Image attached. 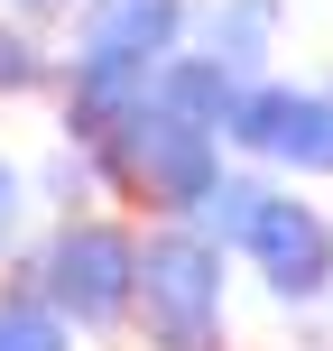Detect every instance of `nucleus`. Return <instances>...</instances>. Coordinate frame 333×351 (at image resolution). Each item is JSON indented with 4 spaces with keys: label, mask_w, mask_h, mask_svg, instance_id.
<instances>
[{
    "label": "nucleus",
    "mask_w": 333,
    "mask_h": 351,
    "mask_svg": "<svg viewBox=\"0 0 333 351\" xmlns=\"http://www.w3.org/2000/svg\"><path fill=\"white\" fill-rule=\"evenodd\" d=\"M241 93H250L241 74L213 65V56H194V47H176L167 65H158V102H167V111H185V121H204V130H231Z\"/></svg>",
    "instance_id": "8"
},
{
    "label": "nucleus",
    "mask_w": 333,
    "mask_h": 351,
    "mask_svg": "<svg viewBox=\"0 0 333 351\" xmlns=\"http://www.w3.org/2000/svg\"><path fill=\"white\" fill-rule=\"evenodd\" d=\"M268 194H278L268 176H250V167H222V176H213V194H204V204L185 213V222L204 231V241H222L231 259H241V241H250V222L268 213Z\"/></svg>",
    "instance_id": "9"
},
{
    "label": "nucleus",
    "mask_w": 333,
    "mask_h": 351,
    "mask_svg": "<svg viewBox=\"0 0 333 351\" xmlns=\"http://www.w3.org/2000/svg\"><path fill=\"white\" fill-rule=\"evenodd\" d=\"M222 148H231L222 130L185 121V111H167V102H139L93 158H102V185L121 194V204H139L148 222H185L213 194V176H222Z\"/></svg>",
    "instance_id": "2"
},
{
    "label": "nucleus",
    "mask_w": 333,
    "mask_h": 351,
    "mask_svg": "<svg viewBox=\"0 0 333 351\" xmlns=\"http://www.w3.org/2000/svg\"><path fill=\"white\" fill-rule=\"evenodd\" d=\"M28 287H37L84 342L130 333V305H139V231L102 222V213H65V222L37 241Z\"/></svg>",
    "instance_id": "3"
},
{
    "label": "nucleus",
    "mask_w": 333,
    "mask_h": 351,
    "mask_svg": "<svg viewBox=\"0 0 333 351\" xmlns=\"http://www.w3.org/2000/svg\"><path fill=\"white\" fill-rule=\"evenodd\" d=\"M194 28V0H84L74 10V56H139L167 65Z\"/></svg>",
    "instance_id": "6"
},
{
    "label": "nucleus",
    "mask_w": 333,
    "mask_h": 351,
    "mask_svg": "<svg viewBox=\"0 0 333 351\" xmlns=\"http://www.w3.org/2000/svg\"><path fill=\"white\" fill-rule=\"evenodd\" d=\"M278 28H287V0H194V56L231 65L241 84H260L268 56H278Z\"/></svg>",
    "instance_id": "7"
},
{
    "label": "nucleus",
    "mask_w": 333,
    "mask_h": 351,
    "mask_svg": "<svg viewBox=\"0 0 333 351\" xmlns=\"http://www.w3.org/2000/svg\"><path fill=\"white\" fill-rule=\"evenodd\" d=\"M241 158L287 167V176H333V84H287V74H260L241 93L222 130Z\"/></svg>",
    "instance_id": "4"
},
{
    "label": "nucleus",
    "mask_w": 333,
    "mask_h": 351,
    "mask_svg": "<svg viewBox=\"0 0 333 351\" xmlns=\"http://www.w3.org/2000/svg\"><path fill=\"white\" fill-rule=\"evenodd\" d=\"M19 231H28V176L0 158V259L19 250Z\"/></svg>",
    "instance_id": "12"
},
{
    "label": "nucleus",
    "mask_w": 333,
    "mask_h": 351,
    "mask_svg": "<svg viewBox=\"0 0 333 351\" xmlns=\"http://www.w3.org/2000/svg\"><path fill=\"white\" fill-rule=\"evenodd\" d=\"M74 342L84 333H74L37 287H0V351H74Z\"/></svg>",
    "instance_id": "10"
},
{
    "label": "nucleus",
    "mask_w": 333,
    "mask_h": 351,
    "mask_svg": "<svg viewBox=\"0 0 333 351\" xmlns=\"http://www.w3.org/2000/svg\"><path fill=\"white\" fill-rule=\"evenodd\" d=\"M47 84V47H37L19 19H0V102H19V93Z\"/></svg>",
    "instance_id": "11"
},
{
    "label": "nucleus",
    "mask_w": 333,
    "mask_h": 351,
    "mask_svg": "<svg viewBox=\"0 0 333 351\" xmlns=\"http://www.w3.org/2000/svg\"><path fill=\"white\" fill-rule=\"evenodd\" d=\"M241 268L278 305H324L333 296V213L324 204H297V194L278 185L268 213L250 222V241H241Z\"/></svg>",
    "instance_id": "5"
},
{
    "label": "nucleus",
    "mask_w": 333,
    "mask_h": 351,
    "mask_svg": "<svg viewBox=\"0 0 333 351\" xmlns=\"http://www.w3.org/2000/svg\"><path fill=\"white\" fill-rule=\"evenodd\" d=\"M0 10H74V0H0Z\"/></svg>",
    "instance_id": "13"
},
{
    "label": "nucleus",
    "mask_w": 333,
    "mask_h": 351,
    "mask_svg": "<svg viewBox=\"0 0 333 351\" xmlns=\"http://www.w3.org/2000/svg\"><path fill=\"white\" fill-rule=\"evenodd\" d=\"M130 333L139 351H231V250L194 222H148Z\"/></svg>",
    "instance_id": "1"
}]
</instances>
